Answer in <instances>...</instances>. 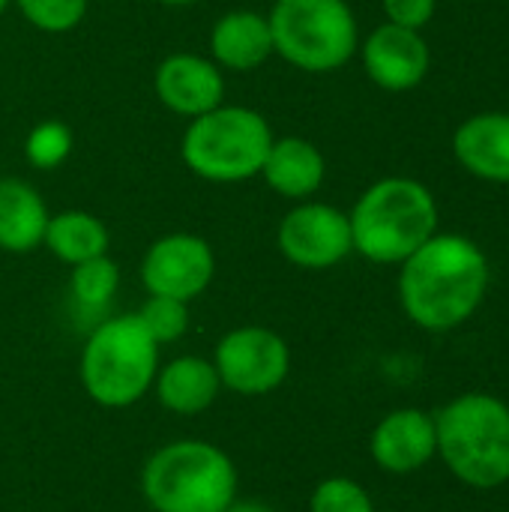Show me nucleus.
Instances as JSON below:
<instances>
[{"instance_id":"obj_19","label":"nucleus","mask_w":509,"mask_h":512,"mask_svg":"<svg viewBox=\"0 0 509 512\" xmlns=\"http://www.w3.org/2000/svg\"><path fill=\"white\" fill-rule=\"evenodd\" d=\"M108 228L99 216L87 210H63L48 219L42 246L63 264L75 267L81 261L108 255Z\"/></svg>"},{"instance_id":"obj_20","label":"nucleus","mask_w":509,"mask_h":512,"mask_svg":"<svg viewBox=\"0 0 509 512\" xmlns=\"http://www.w3.org/2000/svg\"><path fill=\"white\" fill-rule=\"evenodd\" d=\"M69 288L75 294V300L87 309H102L114 300L117 288H120V270L108 255L81 261L72 267V279Z\"/></svg>"},{"instance_id":"obj_16","label":"nucleus","mask_w":509,"mask_h":512,"mask_svg":"<svg viewBox=\"0 0 509 512\" xmlns=\"http://www.w3.org/2000/svg\"><path fill=\"white\" fill-rule=\"evenodd\" d=\"M261 177L279 198L309 201L327 177V162L324 153L309 138L285 135V138H273Z\"/></svg>"},{"instance_id":"obj_24","label":"nucleus","mask_w":509,"mask_h":512,"mask_svg":"<svg viewBox=\"0 0 509 512\" xmlns=\"http://www.w3.org/2000/svg\"><path fill=\"white\" fill-rule=\"evenodd\" d=\"M309 512H375V504L360 483L348 477H330L315 486Z\"/></svg>"},{"instance_id":"obj_12","label":"nucleus","mask_w":509,"mask_h":512,"mask_svg":"<svg viewBox=\"0 0 509 512\" xmlns=\"http://www.w3.org/2000/svg\"><path fill=\"white\" fill-rule=\"evenodd\" d=\"M363 69L366 75L390 93H405L423 84L429 75V45L420 30H408L399 24H381L375 27L363 48Z\"/></svg>"},{"instance_id":"obj_27","label":"nucleus","mask_w":509,"mask_h":512,"mask_svg":"<svg viewBox=\"0 0 509 512\" xmlns=\"http://www.w3.org/2000/svg\"><path fill=\"white\" fill-rule=\"evenodd\" d=\"M156 3H162V6H192L198 0H156Z\"/></svg>"},{"instance_id":"obj_11","label":"nucleus","mask_w":509,"mask_h":512,"mask_svg":"<svg viewBox=\"0 0 509 512\" xmlns=\"http://www.w3.org/2000/svg\"><path fill=\"white\" fill-rule=\"evenodd\" d=\"M156 99L180 117H201L222 105L225 99V75L222 69L201 54L177 51L168 54L153 75Z\"/></svg>"},{"instance_id":"obj_15","label":"nucleus","mask_w":509,"mask_h":512,"mask_svg":"<svg viewBox=\"0 0 509 512\" xmlns=\"http://www.w3.org/2000/svg\"><path fill=\"white\" fill-rule=\"evenodd\" d=\"M210 60L228 72H252L273 54L267 15L255 9H231L210 27Z\"/></svg>"},{"instance_id":"obj_18","label":"nucleus","mask_w":509,"mask_h":512,"mask_svg":"<svg viewBox=\"0 0 509 512\" xmlns=\"http://www.w3.org/2000/svg\"><path fill=\"white\" fill-rule=\"evenodd\" d=\"M156 396L159 405L174 414H201L219 396V372L210 360L201 357H177L156 372Z\"/></svg>"},{"instance_id":"obj_6","label":"nucleus","mask_w":509,"mask_h":512,"mask_svg":"<svg viewBox=\"0 0 509 512\" xmlns=\"http://www.w3.org/2000/svg\"><path fill=\"white\" fill-rule=\"evenodd\" d=\"M159 345L138 315L102 321L81 351V384L102 408L135 405L156 381Z\"/></svg>"},{"instance_id":"obj_8","label":"nucleus","mask_w":509,"mask_h":512,"mask_svg":"<svg viewBox=\"0 0 509 512\" xmlns=\"http://www.w3.org/2000/svg\"><path fill=\"white\" fill-rule=\"evenodd\" d=\"M213 366L222 387L240 396H264L285 384L291 351L285 339L267 327H237L219 339Z\"/></svg>"},{"instance_id":"obj_22","label":"nucleus","mask_w":509,"mask_h":512,"mask_svg":"<svg viewBox=\"0 0 509 512\" xmlns=\"http://www.w3.org/2000/svg\"><path fill=\"white\" fill-rule=\"evenodd\" d=\"M12 3L18 6V12L27 18L30 27L60 36L84 21L90 0H12Z\"/></svg>"},{"instance_id":"obj_5","label":"nucleus","mask_w":509,"mask_h":512,"mask_svg":"<svg viewBox=\"0 0 509 512\" xmlns=\"http://www.w3.org/2000/svg\"><path fill=\"white\" fill-rule=\"evenodd\" d=\"M141 492L156 512H225L237 495V468L207 441H174L144 465Z\"/></svg>"},{"instance_id":"obj_9","label":"nucleus","mask_w":509,"mask_h":512,"mask_svg":"<svg viewBox=\"0 0 509 512\" xmlns=\"http://www.w3.org/2000/svg\"><path fill=\"white\" fill-rule=\"evenodd\" d=\"M276 246L282 258L300 270H330L354 252L351 219L333 204L300 201L282 216Z\"/></svg>"},{"instance_id":"obj_3","label":"nucleus","mask_w":509,"mask_h":512,"mask_svg":"<svg viewBox=\"0 0 509 512\" xmlns=\"http://www.w3.org/2000/svg\"><path fill=\"white\" fill-rule=\"evenodd\" d=\"M438 456L456 480L489 492L509 483V405L492 393L456 396L435 417Z\"/></svg>"},{"instance_id":"obj_2","label":"nucleus","mask_w":509,"mask_h":512,"mask_svg":"<svg viewBox=\"0 0 509 512\" xmlns=\"http://www.w3.org/2000/svg\"><path fill=\"white\" fill-rule=\"evenodd\" d=\"M348 219L354 252L372 264H402L438 234V204L432 192L411 177L372 183L357 198Z\"/></svg>"},{"instance_id":"obj_23","label":"nucleus","mask_w":509,"mask_h":512,"mask_svg":"<svg viewBox=\"0 0 509 512\" xmlns=\"http://www.w3.org/2000/svg\"><path fill=\"white\" fill-rule=\"evenodd\" d=\"M144 324V330L153 336L156 345L177 342L189 330V303L174 300V297H159L150 294V300L135 312Z\"/></svg>"},{"instance_id":"obj_17","label":"nucleus","mask_w":509,"mask_h":512,"mask_svg":"<svg viewBox=\"0 0 509 512\" xmlns=\"http://www.w3.org/2000/svg\"><path fill=\"white\" fill-rule=\"evenodd\" d=\"M48 204L39 189L21 177H0V249L33 252L42 246L48 228Z\"/></svg>"},{"instance_id":"obj_4","label":"nucleus","mask_w":509,"mask_h":512,"mask_svg":"<svg viewBox=\"0 0 509 512\" xmlns=\"http://www.w3.org/2000/svg\"><path fill=\"white\" fill-rule=\"evenodd\" d=\"M270 144L273 129L261 111L222 102L189 120L180 138V159L207 183H243L261 177Z\"/></svg>"},{"instance_id":"obj_28","label":"nucleus","mask_w":509,"mask_h":512,"mask_svg":"<svg viewBox=\"0 0 509 512\" xmlns=\"http://www.w3.org/2000/svg\"><path fill=\"white\" fill-rule=\"evenodd\" d=\"M9 3H12V0H0V15L6 12V6H9Z\"/></svg>"},{"instance_id":"obj_10","label":"nucleus","mask_w":509,"mask_h":512,"mask_svg":"<svg viewBox=\"0 0 509 512\" xmlns=\"http://www.w3.org/2000/svg\"><path fill=\"white\" fill-rule=\"evenodd\" d=\"M216 276V255L213 246L189 231H174L144 252L141 261V282L147 294L174 297V300H195L201 297Z\"/></svg>"},{"instance_id":"obj_25","label":"nucleus","mask_w":509,"mask_h":512,"mask_svg":"<svg viewBox=\"0 0 509 512\" xmlns=\"http://www.w3.org/2000/svg\"><path fill=\"white\" fill-rule=\"evenodd\" d=\"M438 0H384V15L390 24L423 30L435 18Z\"/></svg>"},{"instance_id":"obj_14","label":"nucleus","mask_w":509,"mask_h":512,"mask_svg":"<svg viewBox=\"0 0 509 512\" xmlns=\"http://www.w3.org/2000/svg\"><path fill=\"white\" fill-rule=\"evenodd\" d=\"M456 162L489 183H509V114L483 111L459 123L453 132Z\"/></svg>"},{"instance_id":"obj_1","label":"nucleus","mask_w":509,"mask_h":512,"mask_svg":"<svg viewBox=\"0 0 509 512\" xmlns=\"http://www.w3.org/2000/svg\"><path fill=\"white\" fill-rule=\"evenodd\" d=\"M489 258L462 234H435L402 261L399 303L405 315L432 333L465 324L489 291Z\"/></svg>"},{"instance_id":"obj_13","label":"nucleus","mask_w":509,"mask_h":512,"mask_svg":"<svg viewBox=\"0 0 509 512\" xmlns=\"http://www.w3.org/2000/svg\"><path fill=\"white\" fill-rule=\"evenodd\" d=\"M369 450L387 474H414L438 456L435 417L420 408L390 411L375 426Z\"/></svg>"},{"instance_id":"obj_7","label":"nucleus","mask_w":509,"mask_h":512,"mask_svg":"<svg viewBox=\"0 0 509 512\" xmlns=\"http://www.w3.org/2000/svg\"><path fill=\"white\" fill-rule=\"evenodd\" d=\"M267 21L273 54L300 72H336L360 51V27L348 0H276Z\"/></svg>"},{"instance_id":"obj_26","label":"nucleus","mask_w":509,"mask_h":512,"mask_svg":"<svg viewBox=\"0 0 509 512\" xmlns=\"http://www.w3.org/2000/svg\"><path fill=\"white\" fill-rule=\"evenodd\" d=\"M225 512H273V510H270L267 504H261V501H240V504L234 501V504H231Z\"/></svg>"},{"instance_id":"obj_21","label":"nucleus","mask_w":509,"mask_h":512,"mask_svg":"<svg viewBox=\"0 0 509 512\" xmlns=\"http://www.w3.org/2000/svg\"><path fill=\"white\" fill-rule=\"evenodd\" d=\"M72 147H75V135L63 120H42L24 138V156L39 171L60 168L72 156Z\"/></svg>"}]
</instances>
